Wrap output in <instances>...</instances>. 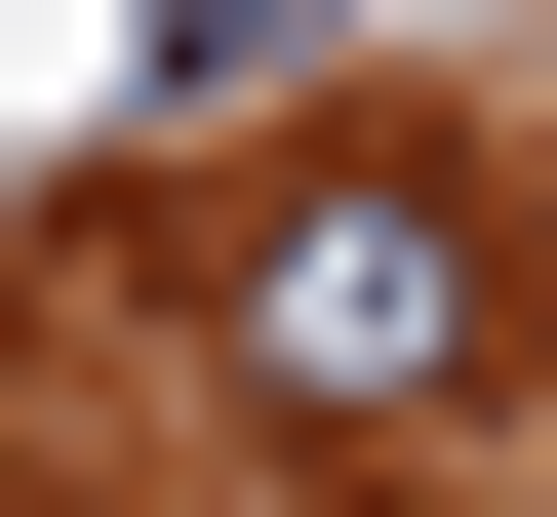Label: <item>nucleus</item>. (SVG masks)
<instances>
[{
  "mask_svg": "<svg viewBox=\"0 0 557 517\" xmlns=\"http://www.w3.org/2000/svg\"><path fill=\"white\" fill-rule=\"evenodd\" d=\"M199 358H239V438L359 478V438H438L478 358H518V199L478 160H278L239 239H199Z\"/></svg>",
  "mask_w": 557,
  "mask_h": 517,
  "instance_id": "1",
  "label": "nucleus"
}]
</instances>
